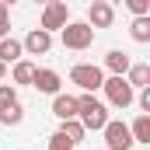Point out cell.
Instances as JSON below:
<instances>
[{
  "mask_svg": "<svg viewBox=\"0 0 150 150\" xmlns=\"http://www.w3.org/2000/svg\"><path fill=\"white\" fill-rule=\"evenodd\" d=\"M136 105L143 108V112H140V115H150V87H143V91L136 94Z\"/></svg>",
  "mask_w": 150,
  "mask_h": 150,
  "instance_id": "23",
  "label": "cell"
},
{
  "mask_svg": "<svg viewBox=\"0 0 150 150\" xmlns=\"http://www.w3.org/2000/svg\"><path fill=\"white\" fill-rule=\"evenodd\" d=\"M67 21H70V11H67V4L63 0H49L45 4V11H42V21H38V28L42 32H63L67 28Z\"/></svg>",
  "mask_w": 150,
  "mask_h": 150,
  "instance_id": "4",
  "label": "cell"
},
{
  "mask_svg": "<svg viewBox=\"0 0 150 150\" xmlns=\"http://www.w3.org/2000/svg\"><path fill=\"white\" fill-rule=\"evenodd\" d=\"M32 87L42 91V94H59V87H63V77L56 74V70H45V67H35V77H32Z\"/></svg>",
  "mask_w": 150,
  "mask_h": 150,
  "instance_id": "6",
  "label": "cell"
},
{
  "mask_svg": "<svg viewBox=\"0 0 150 150\" xmlns=\"http://www.w3.org/2000/svg\"><path fill=\"white\" fill-rule=\"evenodd\" d=\"M32 77H35V63L32 59H18L14 63V70H11V80L14 84H32Z\"/></svg>",
  "mask_w": 150,
  "mask_h": 150,
  "instance_id": "16",
  "label": "cell"
},
{
  "mask_svg": "<svg viewBox=\"0 0 150 150\" xmlns=\"http://www.w3.org/2000/svg\"><path fill=\"white\" fill-rule=\"evenodd\" d=\"M4 77H7V67H4V63H0V80H4Z\"/></svg>",
  "mask_w": 150,
  "mask_h": 150,
  "instance_id": "24",
  "label": "cell"
},
{
  "mask_svg": "<svg viewBox=\"0 0 150 150\" xmlns=\"http://www.w3.org/2000/svg\"><path fill=\"white\" fill-rule=\"evenodd\" d=\"M77 122L84 126V133H87V129H105V126H108V108H105V105H94L91 112H84Z\"/></svg>",
  "mask_w": 150,
  "mask_h": 150,
  "instance_id": "11",
  "label": "cell"
},
{
  "mask_svg": "<svg viewBox=\"0 0 150 150\" xmlns=\"http://www.w3.org/2000/svg\"><path fill=\"white\" fill-rule=\"evenodd\" d=\"M59 38H63V49L80 52V49H87V45L94 42V28H91L87 21H67V28L59 32Z\"/></svg>",
  "mask_w": 150,
  "mask_h": 150,
  "instance_id": "3",
  "label": "cell"
},
{
  "mask_svg": "<svg viewBox=\"0 0 150 150\" xmlns=\"http://www.w3.org/2000/svg\"><path fill=\"white\" fill-rule=\"evenodd\" d=\"M126 7H129L133 18H150V4L147 0H126Z\"/></svg>",
  "mask_w": 150,
  "mask_h": 150,
  "instance_id": "20",
  "label": "cell"
},
{
  "mask_svg": "<svg viewBox=\"0 0 150 150\" xmlns=\"http://www.w3.org/2000/svg\"><path fill=\"white\" fill-rule=\"evenodd\" d=\"M49 150H77V147H70L59 133H52V136H49Z\"/></svg>",
  "mask_w": 150,
  "mask_h": 150,
  "instance_id": "22",
  "label": "cell"
},
{
  "mask_svg": "<svg viewBox=\"0 0 150 150\" xmlns=\"http://www.w3.org/2000/svg\"><path fill=\"white\" fill-rule=\"evenodd\" d=\"M112 21H115V7L108 0H94L87 7V25L91 28H112Z\"/></svg>",
  "mask_w": 150,
  "mask_h": 150,
  "instance_id": "7",
  "label": "cell"
},
{
  "mask_svg": "<svg viewBox=\"0 0 150 150\" xmlns=\"http://www.w3.org/2000/svg\"><path fill=\"white\" fill-rule=\"evenodd\" d=\"M101 91H105V98H108V105L119 108V112H126L133 101H136V91L126 84V77H105V84H101Z\"/></svg>",
  "mask_w": 150,
  "mask_h": 150,
  "instance_id": "1",
  "label": "cell"
},
{
  "mask_svg": "<svg viewBox=\"0 0 150 150\" xmlns=\"http://www.w3.org/2000/svg\"><path fill=\"white\" fill-rule=\"evenodd\" d=\"M129 35H133V42H150V18H133Z\"/></svg>",
  "mask_w": 150,
  "mask_h": 150,
  "instance_id": "17",
  "label": "cell"
},
{
  "mask_svg": "<svg viewBox=\"0 0 150 150\" xmlns=\"http://www.w3.org/2000/svg\"><path fill=\"white\" fill-rule=\"evenodd\" d=\"M129 136H133V143L150 147V115H136V119L129 122Z\"/></svg>",
  "mask_w": 150,
  "mask_h": 150,
  "instance_id": "12",
  "label": "cell"
},
{
  "mask_svg": "<svg viewBox=\"0 0 150 150\" xmlns=\"http://www.w3.org/2000/svg\"><path fill=\"white\" fill-rule=\"evenodd\" d=\"M52 115H56L59 122H70V119H77V98L59 91V94L52 98Z\"/></svg>",
  "mask_w": 150,
  "mask_h": 150,
  "instance_id": "9",
  "label": "cell"
},
{
  "mask_svg": "<svg viewBox=\"0 0 150 150\" xmlns=\"http://www.w3.org/2000/svg\"><path fill=\"white\" fill-rule=\"evenodd\" d=\"M21 119H25V108H21V101H18V105H11V108H4V112H0V122H4V126H18V122H21Z\"/></svg>",
  "mask_w": 150,
  "mask_h": 150,
  "instance_id": "18",
  "label": "cell"
},
{
  "mask_svg": "<svg viewBox=\"0 0 150 150\" xmlns=\"http://www.w3.org/2000/svg\"><path fill=\"white\" fill-rule=\"evenodd\" d=\"M21 49L32 52V56H45V52L52 49V35L42 32V28H32V32L25 35V42H21Z\"/></svg>",
  "mask_w": 150,
  "mask_h": 150,
  "instance_id": "8",
  "label": "cell"
},
{
  "mask_svg": "<svg viewBox=\"0 0 150 150\" xmlns=\"http://www.w3.org/2000/svg\"><path fill=\"white\" fill-rule=\"evenodd\" d=\"M56 133H59V136H63V140H67L70 147L84 143V136H87V133H84V126H80L77 119H70V122H59V129H56Z\"/></svg>",
  "mask_w": 150,
  "mask_h": 150,
  "instance_id": "15",
  "label": "cell"
},
{
  "mask_svg": "<svg viewBox=\"0 0 150 150\" xmlns=\"http://www.w3.org/2000/svg\"><path fill=\"white\" fill-rule=\"evenodd\" d=\"M18 59H25V49H21V38H4L0 42V63L7 67V63H18Z\"/></svg>",
  "mask_w": 150,
  "mask_h": 150,
  "instance_id": "13",
  "label": "cell"
},
{
  "mask_svg": "<svg viewBox=\"0 0 150 150\" xmlns=\"http://www.w3.org/2000/svg\"><path fill=\"white\" fill-rule=\"evenodd\" d=\"M101 133H105V147H108V150H129V147H133L129 126H126L122 119H108V126H105Z\"/></svg>",
  "mask_w": 150,
  "mask_h": 150,
  "instance_id": "5",
  "label": "cell"
},
{
  "mask_svg": "<svg viewBox=\"0 0 150 150\" xmlns=\"http://www.w3.org/2000/svg\"><path fill=\"white\" fill-rule=\"evenodd\" d=\"M11 105H18V91H14V84H0V112Z\"/></svg>",
  "mask_w": 150,
  "mask_h": 150,
  "instance_id": "19",
  "label": "cell"
},
{
  "mask_svg": "<svg viewBox=\"0 0 150 150\" xmlns=\"http://www.w3.org/2000/svg\"><path fill=\"white\" fill-rule=\"evenodd\" d=\"M70 84L80 87V94H94L105 84V70L94 67V63H77L74 70H70Z\"/></svg>",
  "mask_w": 150,
  "mask_h": 150,
  "instance_id": "2",
  "label": "cell"
},
{
  "mask_svg": "<svg viewBox=\"0 0 150 150\" xmlns=\"http://www.w3.org/2000/svg\"><path fill=\"white\" fill-rule=\"evenodd\" d=\"M7 32H11V7L0 0V42L7 38Z\"/></svg>",
  "mask_w": 150,
  "mask_h": 150,
  "instance_id": "21",
  "label": "cell"
},
{
  "mask_svg": "<svg viewBox=\"0 0 150 150\" xmlns=\"http://www.w3.org/2000/svg\"><path fill=\"white\" fill-rule=\"evenodd\" d=\"M126 84H129L133 91H136V87H140V91L150 87V63H133L129 74H126Z\"/></svg>",
  "mask_w": 150,
  "mask_h": 150,
  "instance_id": "14",
  "label": "cell"
},
{
  "mask_svg": "<svg viewBox=\"0 0 150 150\" xmlns=\"http://www.w3.org/2000/svg\"><path fill=\"white\" fill-rule=\"evenodd\" d=\"M129 67H133V59H129V52H122V49H112V52L105 56V70L112 77H126Z\"/></svg>",
  "mask_w": 150,
  "mask_h": 150,
  "instance_id": "10",
  "label": "cell"
}]
</instances>
